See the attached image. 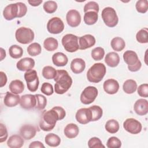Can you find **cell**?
Instances as JSON below:
<instances>
[{
  "label": "cell",
  "instance_id": "1",
  "mask_svg": "<svg viewBox=\"0 0 148 148\" xmlns=\"http://www.w3.org/2000/svg\"><path fill=\"white\" fill-rule=\"evenodd\" d=\"M56 82L54 91L58 94L65 93L71 87L72 79L68 72L65 70L60 69L57 71V75L54 79Z\"/></svg>",
  "mask_w": 148,
  "mask_h": 148
},
{
  "label": "cell",
  "instance_id": "2",
  "mask_svg": "<svg viewBox=\"0 0 148 148\" xmlns=\"http://www.w3.org/2000/svg\"><path fill=\"white\" fill-rule=\"evenodd\" d=\"M58 120H60V116L53 108L49 110H45L39 121L40 128L44 131L52 130Z\"/></svg>",
  "mask_w": 148,
  "mask_h": 148
},
{
  "label": "cell",
  "instance_id": "3",
  "mask_svg": "<svg viewBox=\"0 0 148 148\" xmlns=\"http://www.w3.org/2000/svg\"><path fill=\"white\" fill-rule=\"evenodd\" d=\"M106 69L102 63H95L92 65L87 72V79L91 83L100 82L106 74Z\"/></svg>",
  "mask_w": 148,
  "mask_h": 148
},
{
  "label": "cell",
  "instance_id": "4",
  "mask_svg": "<svg viewBox=\"0 0 148 148\" xmlns=\"http://www.w3.org/2000/svg\"><path fill=\"white\" fill-rule=\"evenodd\" d=\"M123 59L128 65V69L131 72L138 71L142 66V63L139 60L137 54L134 51H125L123 54Z\"/></svg>",
  "mask_w": 148,
  "mask_h": 148
},
{
  "label": "cell",
  "instance_id": "5",
  "mask_svg": "<svg viewBox=\"0 0 148 148\" xmlns=\"http://www.w3.org/2000/svg\"><path fill=\"white\" fill-rule=\"evenodd\" d=\"M101 16L105 25L109 27H114L119 22L116 12L113 8H105L102 11Z\"/></svg>",
  "mask_w": 148,
  "mask_h": 148
},
{
  "label": "cell",
  "instance_id": "6",
  "mask_svg": "<svg viewBox=\"0 0 148 148\" xmlns=\"http://www.w3.org/2000/svg\"><path fill=\"white\" fill-rule=\"evenodd\" d=\"M15 37L18 42L26 45L34 40V32L29 28L21 27L16 31Z\"/></svg>",
  "mask_w": 148,
  "mask_h": 148
},
{
  "label": "cell",
  "instance_id": "7",
  "mask_svg": "<svg viewBox=\"0 0 148 148\" xmlns=\"http://www.w3.org/2000/svg\"><path fill=\"white\" fill-rule=\"evenodd\" d=\"M79 38L73 34H68L64 35L61 40L64 49L70 53H73L79 49Z\"/></svg>",
  "mask_w": 148,
  "mask_h": 148
},
{
  "label": "cell",
  "instance_id": "8",
  "mask_svg": "<svg viewBox=\"0 0 148 148\" xmlns=\"http://www.w3.org/2000/svg\"><path fill=\"white\" fill-rule=\"evenodd\" d=\"M24 77L28 90L31 92H35L38 90L39 84V80L36 71L33 69L27 71L24 73Z\"/></svg>",
  "mask_w": 148,
  "mask_h": 148
},
{
  "label": "cell",
  "instance_id": "9",
  "mask_svg": "<svg viewBox=\"0 0 148 148\" xmlns=\"http://www.w3.org/2000/svg\"><path fill=\"white\" fill-rule=\"evenodd\" d=\"M98 91L95 87L88 86L86 87L80 95V101L84 105H88L94 101L97 97Z\"/></svg>",
  "mask_w": 148,
  "mask_h": 148
},
{
  "label": "cell",
  "instance_id": "10",
  "mask_svg": "<svg viewBox=\"0 0 148 148\" xmlns=\"http://www.w3.org/2000/svg\"><path fill=\"white\" fill-rule=\"evenodd\" d=\"M47 29L48 32L50 34H58L63 31L64 29V24L60 18L54 17L48 21Z\"/></svg>",
  "mask_w": 148,
  "mask_h": 148
},
{
  "label": "cell",
  "instance_id": "11",
  "mask_svg": "<svg viewBox=\"0 0 148 148\" xmlns=\"http://www.w3.org/2000/svg\"><path fill=\"white\" fill-rule=\"evenodd\" d=\"M123 127L125 131L132 134H138L142 129V124L134 118L126 119L123 123Z\"/></svg>",
  "mask_w": 148,
  "mask_h": 148
},
{
  "label": "cell",
  "instance_id": "12",
  "mask_svg": "<svg viewBox=\"0 0 148 148\" xmlns=\"http://www.w3.org/2000/svg\"><path fill=\"white\" fill-rule=\"evenodd\" d=\"M3 17L8 21L19 17V6L18 3H10L7 5L3 10Z\"/></svg>",
  "mask_w": 148,
  "mask_h": 148
},
{
  "label": "cell",
  "instance_id": "13",
  "mask_svg": "<svg viewBox=\"0 0 148 148\" xmlns=\"http://www.w3.org/2000/svg\"><path fill=\"white\" fill-rule=\"evenodd\" d=\"M36 98L35 95L25 94L21 97L20 105L24 109H31L36 106Z\"/></svg>",
  "mask_w": 148,
  "mask_h": 148
},
{
  "label": "cell",
  "instance_id": "14",
  "mask_svg": "<svg viewBox=\"0 0 148 148\" xmlns=\"http://www.w3.org/2000/svg\"><path fill=\"white\" fill-rule=\"evenodd\" d=\"M75 118L79 123L86 124L91 121V112L89 108H81L76 112Z\"/></svg>",
  "mask_w": 148,
  "mask_h": 148
},
{
  "label": "cell",
  "instance_id": "15",
  "mask_svg": "<svg viewBox=\"0 0 148 148\" xmlns=\"http://www.w3.org/2000/svg\"><path fill=\"white\" fill-rule=\"evenodd\" d=\"M66 20L68 24L70 27H76L80 24L81 16L77 10L71 9L67 12Z\"/></svg>",
  "mask_w": 148,
  "mask_h": 148
},
{
  "label": "cell",
  "instance_id": "16",
  "mask_svg": "<svg viewBox=\"0 0 148 148\" xmlns=\"http://www.w3.org/2000/svg\"><path fill=\"white\" fill-rule=\"evenodd\" d=\"M95 38L92 35H84L79 38V49L85 50L90 48L95 44Z\"/></svg>",
  "mask_w": 148,
  "mask_h": 148
},
{
  "label": "cell",
  "instance_id": "17",
  "mask_svg": "<svg viewBox=\"0 0 148 148\" xmlns=\"http://www.w3.org/2000/svg\"><path fill=\"white\" fill-rule=\"evenodd\" d=\"M36 128L31 124H24L20 129V135L25 140H30L36 134Z\"/></svg>",
  "mask_w": 148,
  "mask_h": 148
},
{
  "label": "cell",
  "instance_id": "18",
  "mask_svg": "<svg viewBox=\"0 0 148 148\" xmlns=\"http://www.w3.org/2000/svg\"><path fill=\"white\" fill-rule=\"evenodd\" d=\"M104 91L108 94H114L119 89V82L113 79H109L105 80L103 84Z\"/></svg>",
  "mask_w": 148,
  "mask_h": 148
},
{
  "label": "cell",
  "instance_id": "19",
  "mask_svg": "<svg viewBox=\"0 0 148 148\" xmlns=\"http://www.w3.org/2000/svg\"><path fill=\"white\" fill-rule=\"evenodd\" d=\"M35 61L30 57H25L19 60L16 64L17 68L20 71H28L35 66Z\"/></svg>",
  "mask_w": 148,
  "mask_h": 148
},
{
  "label": "cell",
  "instance_id": "20",
  "mask_svg": "<svg viewBox=\"0 0 148 148\" xmlns=\"http://www.w3.org/2000/svg\"><path fill=\"white\" fill-rule=\"evenodd\" d=\"M134 110L139 116L146 115L148 112V102L145 99H139L134 103Z\"/></svg>",
  "mask_w": 148,
  "mask_h": 148
},
{
  "label": "cell",
  "instance_id": "21",
  "mask_svg": "<svg viewBox=\"0 0 148 148\" xmlns=\"http://www.w3.org/2000/svg\"><path fill=\"white\" fill-rule=\"evenodd\" d=\"M20 102V97L18 94H14L12 92H6L3 99L4 104L8 107H14Z\"/></svg>",
  "mask_w": 148,
  "mask_h": 148
},
{
  "label": "cell",
  "instance_id": "22",
  "mask_svg": "<svg viewBox=\"0 0 148 148\" xmlns=\"http://www.w3.org/2000/svg\"><path fill=\"white\" fill-rule=\"evenodd\" d=\"M71 69L75 74H79L83 72L86 68L85 61L80 58H76L71 62Z\"/></svg>",
  "mask_w": 148,
  "mask_h": 148
},
{
  "label": "cell",
  "instance_id": "23",
  "mask_svg": "<svg viewBox=\"0 0 148 148\" xmlns=\"http://www.w3.org/2000/svg\"><path fill=\"white\" fill-rule=\"evenodd\" d=\"M52 61L57 66H64L67 64L68 58L63 53L57 52L53 55Z\"/></svg>",
  "mask_w": 148,
  "mask_h": 148
},
{
  "label": "cell",
  "instance_id": "24",
  "mask_svg": "<svg viewBox=\"0 0 148 148\" xmlns=\"http://www.w3.org/2000/svg\"><path fill=\"white\" fill-rule=\"evenodd\" d=\"M105 62L106 65L110 67H116L120 62V57L116 52H110L105 56Z\"/></svg>",
  "mask_w": 148,
  "mask_h": 148
},
{
  "label": "cell",
  "instance_id": "25",
  "mask_svg": "<svg viewBox=\"0 0 148 148\" xmlns=\"http://www.w3.org/2000/svg\"><path fill=\"white\" fill-rule=\"evenodd\" d=\"M23 139L21 136L18 135H13L9 138L7 145L10 148H20L24 145Z\"/></svg>",
  "mask_w": 148,
  "mask_h": 148
},
{
  "label": "cell",
  "instance_id": "26",
  "mask_svg": "<svg viewBox=\"0 0 148 148\" xmlns=\"http://www.w3.org/2000/svg\"><path fill=\"white\" fill-rule=\"evenodd\" d=\"M79 132L78 126L73 123H70L66 125L64 130V135L69 139H72L77 136Z\"/></svg>",
  "mask_w": 148,
  "mask_h": 148
},
{
  "label": "cell",
  "instance_id": "27",
  "mask_svg": "<svg viewBox=\"0 0 148 148\" xmlns=\"http://www.w3.org/2000/svg\"><path fill=\"white\" fill-rule=\"evenodd\" d=\"M9 88L11 92L14 94H19L23 92L24 90V84L20 80H14L10 83Z\"/></svg>",
  "mask_w": 148,
  "mask_h": 148
},
{
  "label": "cell",
  "instance_id": "28",
  "mask_svg": "<svg viewBox=\"0 0 148 148\" xmlns=\"http://www.w3.org/2000/svg\"><path fill=\"white\" fill-rule=\"evenodd\" d=\"M45 142L49 146L57 147L60 145L61 143V139L57 135L50 133L45 136Z\"/></svg>",
  "mask_w": 148,
  "mask_h": 148
},
{
  "label": "cell",
  "instance_id": "29",
  "mask_svg": "<svg viewBox=\"0 0 148 148\" xmlns=\"http://www.w3.org/2000/svg\"><path fill=\"white\" fill-rule=\"evenodd\" d=\"M123 89L126 94H133L137 89V83L133 79H128L123 83Z\"/></svg>",
  "mask_w": 148,
  "mask_h": 148
},
{
  "label": "cell",
  "instance_id": "30",
  "mask_svg": "<svg viewBox=\"0 0 148 148\" xmlns=\"http://www.w3.org/2000/svg\"><path fill=\"white\" fill-rule=\"evenodd\" d=\"M112 48L116 51H122L125 46V43L124 39L120 37H114L110 42Z\"/></svg>",
  "mask_w": 148,
  "mask_h": 148
},
{
  "label": "cell",
  "instance_id": "31",
  "mask_svg": "<svg viewBox=\"0 0 148 148\" xmlns=\"http://www.w3.org/2000/svg\"><path fill=\"white\" fill-rule=\"evenodd\" d=\"M58 46V40L56 38L52 37L46 38L43 42L44 48L49 51H54L57 49Z\"/></svg>",
  "mask_w": 148,
  "mask_h": 148
},
{
  "label": "cell",
  "instance_id": "32",
  "mask_svg": "<svg viewBox=\"0 0 148 148\" xmlns=\"http://www.w3.org/2000/svg\"><path fill=\"white\" fill-rule=\"evenodd\" d=\"M98 18V13L94 11H88L84 13V21L87 25H93L97 21Z\"/></svg>",
  "mask_w": 148,
  "mask_h": 148
},
{
  "label": "cell",
  "instance_id": "33",
  "mask_svg": "<svg viewBox=\"0 0 148 148\" xmlns=\"http://www.w3.org/2000/svg\"><path fill=\"white\" fill-rule=\"evenodd\" d=\"M105 128L106 131L108 132L110 134H115L119 130V123L117 120L114 119H110L106 121Z\"/></svg>",
  "mask_w": 148,
  "mask_h": 148
},
{
  "label": "cell",
  "instance_id": "34",
  "mask_svg": "<svg viewBox=\"0 0 148 148\" xmlns=\"http://www.w3.org/2000/svg\"><path fill=\"white\" fill-rule=\"evenodd\" d=\"M9 53L12 58L17 59L22 57L23 54V50L20 46L17 45H13L9 47Z\"/></svg>",
  "mask_w": 148,
  "mask_h": 148
},
{
  "label": "cell",
  "instance_id": "35",
  "mask_svg": "<svg viewBox=\"0 0 148 148\" xmlns=\"http://www.w3.org/2000/svg\"><path fill=\"white\" fill-rule=\"evenodd\" d=\"M27 50L29 56L35 57L40 54L42 51V47L39 43L35 42L29 45L28 46Z\"/></svg>",
  "mask_w": 148,
  "mask_h": 148
},
{
  "label": "cell",
  "instance_id": "36",
  "mask_svg": "<svg viewBox=\"0 0 148 148\" xmlns=\"http://www.w3.org/2000/svg\"><path fill=\"white\" fill-rule=\"evenodd\" d=\"M89 109L91 112V116H92L91 121H97L102 117L103 111H102V109L99 106L93 105L90 107Z\"/></svg>",
  "mask_w": 148,
  "mask_h": 148
},
{
  "label": "cell",
  "instance_id": "37",
  "mask_svg": "<svg viewBox=\"0 0 148 148\" xmlns=\"http://www.w3.org/2000/svg\"><path fill=\"white\" fill-rule=\"evenodd\" d=\"M42 74L46 79H54L57 75V71L51 66H46L42 69Z\"/></svg>",
  "mask_w": 148,
  "mask_h": 148
},
{
  "label": "cell",
  "instance_id": "38",
  "mask_svg": "<svg viewBox=\"0 0 148 148\" xmlns=\"http://www.w3.org/2000/svg\"><path fill=\"white\" fill-rule=\"evenodd\" d=\"M136 39L139 43H147L148 42V32L146 28L139 30L136 35Z\"/></svg>",
  "mask_w": 148,
  "mask_h": 148
},
{
  "label": "cell",
  "instance_id": "39",
  "mask_svg": "<svg viewBox=\"0 0 148 148\" xmlns=\"http://www.w3.org/2000/svg\"><path fill=\"white\" fill-rule=\"evenodd\" d=\"M91 55L95 61H100L104 57L105 50L101 47H97L92 50Z\"/></svg>",
  "mask_w": 148,
  "mask_h": 148
},
{
  "label": "cell",
  "instance_id": "40",
  "mask_svg": "<svg viewBox=\"0 0 148 148\" xmlns=\"http://www.w3.org/2000/svg\"><path fill=\"white\" fill-rule=\"evenodd\" d=\"M44 10L47 13H53L57 9V4L54 1H46L43 6Z\"/></svg>",
  "mask_w": 148,
  "mask_h": 148
},
{
  "label": "cell",
  "instance_id": "41",
  "mask_svg": "<svg viewBox=\"0 0 148 148\" xmlns=\"http://www.w3.org/2000/svg\"><path fill=\"white\" fill-rule=\"evenodd\" d=\"M36 98V106L35 107L36 109L38 110H43L45 108L47 104V99L46 98L42 95V94H35Z\"/></svg>",
  "mask_w": 148,
  "mask_h": 148
},
{
  "label": "cell",
  "instance_id": "42",
  "mask_svg": "<svg viewBox=\"0 0 148 148\" xmlns=\"http://www.w3.org/2000/svg\"><path fill=\"white\" fill-rule=\"evenodd\" d=\"M135 8L138 12L145 13L148 9V1L147 0L138 1L136 3Z\"/></svg>",
  "mask_w": 148,
  "mask_h": 148
},
{
  "label": "cell",
  "instance_id": "43",
  "mask_svg": "<svg viewBox=\"0 0 148 148\" xmlns=\"http://www.w3.org/2000/svg\"><path fill=\"white\" fill-rule=\"evenodd\" d=\"M106 146L108 148H119L121 146V142L118 138L112 136L108 139Z\"/></svg>",
  "mask_w": 148,
  "mask_h": 148
},
{
  "label": "cell",
  "instance_id": "44",
  "mask_svg": "<svg viewBox=\"0 0 148 148\" xmlns=\"http://www.w3.org/2000/svg\"><path fill=\"white\" fill-rule=\"evenodd\" d=\"M88 146L90 148H102L105 146L102 143L101 140L97 137H92L88 141Z\"/></svg>",
  "mask_w": 148,
  "mask_h": 148
},
{
  "label": "cell",
  "instance_id": "45",
  "mask_svg": "<svg viewBox=\"0 0 148 148\" xmlns=\"http://www.w3.org/2000/svg\"><path fill=\"white\" fill-rule=\"evenodd\" d=\"M83 9L84 13L88 11H94L98 13L99 8L98 4L96 2L90 1L84 5Z\"/></svg>",
  "mask_w": 148,
  "mask_h": 148
},
{
  "label": "cell",
  "instance_id": "46",
  "mask_svg": "<svg viewBox=\"0 0 148 148\" xmlns=\"http://www.w3.org/2000/svg\"><path fill=\"white\" fill-rule=\"evenodd\" d=\"M40 91L43 94L48 96L52 95L54 92L53 86L47 82H45L42 84L40 88Z\"/></svg>",
  "mask_w": 148,
  "mask_h": 148
},
{
  "label": "cell",
  "instance_id": "47",
  "mask_svg": "<svg viewBox=\"0 0 148 148\" xmlns=\"http://www.w3.org/2000/svg\"><path fill=\"white\" fill-rule=\"evenodd\" d=\"M138 94L142 97H148V84L147 83L140 84L138 88Z\"/></svg>",
  "mask_w": 148,
  "mask_h": 148
},
{
  "label": "cell",
  "instance_id": "48",
  "mask_svg": "<svg viewBox=\"0 0 148 148\" xmlns=\"http://www.w3.org/2000/svg\"><path fill=\"white\" fill-rule=\"evenodd\" d=\"M8 134L6 126L2 123L0 124V143H2L6 140Z\"/></svg>",
  "mask_w": 148,
  "mask_h": 148
},
{
  "label": "cell",
  "instance_id": "49",
  "mask_svg": "<svg viewBox=\"0 0 148 148\" xmlns=\"http://www.w3.org/2000/svg\"><path fill=\"white\" fill-rule=\"evenodd\" d=\"M18 6H19V17H22L23 16H24L27 12V7L25 5V3H23V2H18Z\"/></svg>",
  "mask_w": 148,
  "mask_h": 148
},
{
  "label": "cell",
  "instance_id": "50",
  "mask_svg": "<svg viewBox=\"0 0 148 148\" xmlns=\"http://www.w3.org/2000/svg\"><path fill=\"white\" fill-rule=\"evenodd\" d=\"M54 109H56L57 110V112H58L59 116H60V120H62L66 115V112L65 111V110L61 106H54L53 108Z\"/></svg>",
  "mask_w": 148,
  "mask_h": 148
},
{
  "label": "cell",
  "instance_id": "51",
  "mask_svg": "<svg viewBox=\"0 0 148 148\" xmlns=\"http://www.w3.org/2000/svg\"><path fill=\"white\" fill-rule=\"evenodd\" d=\"M29 148H45L44 145L40 141H34L32 142L29 145Z\"/></svg>",
  "mask_w": 148,
  "mask_h": 148
},
{
  "label": "cell",
  "instance_id": "52",
  "mask_svg": "<svg viewBox=\"0 0 148 148\" xmlns=\"http://www.w3.org/2000/svg\"><path fill=\"white\" fill-rule=\"evenodd\" d=\"M0 76H1V85L0 87H3L7 83V76L5 74V73H4L2 71L0 72Z\"/></svg>",
  "mask_w": 148,
  "mask_h": 148
},
{
  "label": "cell",
  "instance_id": "53",
  "mask_svg": "<svg viewBox=\"0 0 148 148\" xmlns=\"http://www.w3.org/2000/svg\"><path fill=\"white\" fill-rule=\"evenodd\" d=\"M42 0H29L28 1V3L32 6H38L42 3Z\"/></svg>",
  "mask_w": 148,
  "mask_h": 148
},
{
  "label": "cell",
  "instance_id": "54",
  "mask_svg": "<svg viewBox=\"0 0 148 148\" xmlns=\"http://www.w3.org/2000/svg\"><path fill=\"white\" fill-rule=\"evenodd\" d=\"M6 57V51L5 50L1 47V61H2Z\"/></svg>",
  "mask_w": 148,
  "mask_h": 148
}]
</instances>
